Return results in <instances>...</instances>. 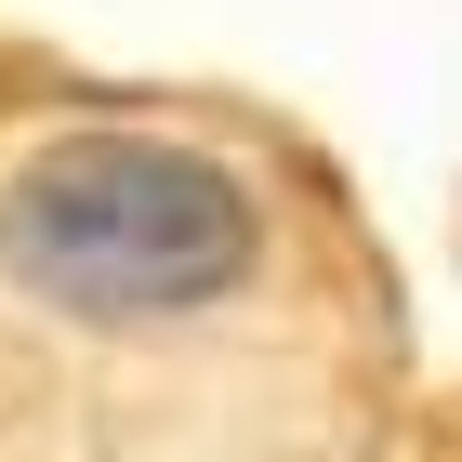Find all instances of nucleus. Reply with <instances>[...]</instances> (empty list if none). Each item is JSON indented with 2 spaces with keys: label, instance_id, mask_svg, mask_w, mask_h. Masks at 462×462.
Returning a JSON list of instances; mask_svg holds the SVG:
<instances>
[{
  "label": "nucleus",
  "instance_id": "nucleus-1",
  "mask_svg": "<svg viewBox=\"0 0 462 462\" xmlns=\"http://www.w3.org/2000/svg\"><path fill=\"white\" fill-rule=\"evenodd\" d=\"M383 304L264 159L159 119L0 145V462H356Z\"/></svg>",
  "mask_w": 462,
  "mask_h": 462
}]
</instances>
